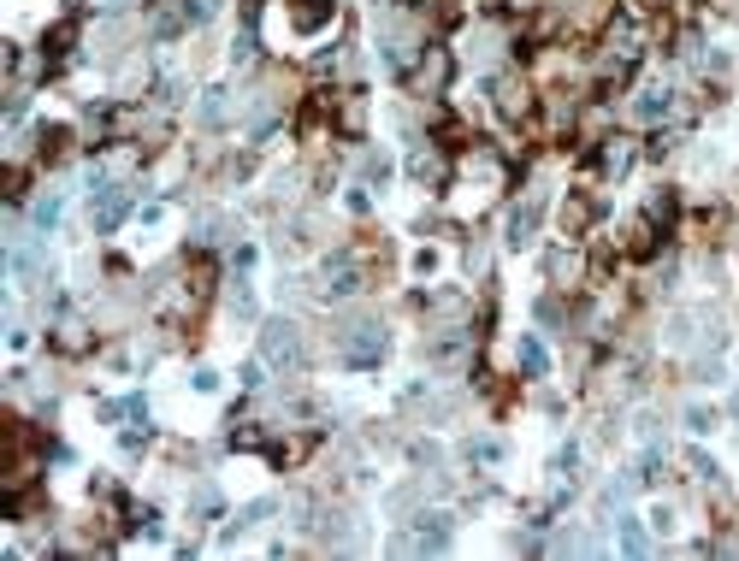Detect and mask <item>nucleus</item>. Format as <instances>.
I'll use <instances>...</instances> for the list:
<instances>
[{"instance_id":"obj_27","label":"nucleus","mask_w":739,"mask_h":561,"mask_svg":"<svg viewBox=\"0 0 739 561\" xmlns=\"http://www.w3.org/2000/svg\"><path fill=\"white\" fill-rule=\"evenodd\" d=\"M60 207H66L60 195H42V201H36V225H42V231H48V225H60Z\"/></svg>"},{"instance_id":"obj_32","label":"nucleus","mask_w":739,"mask_h":561,"mask_svg":"<svg viewBox=\"0 0 739 561\" xmlns=\"http://www.w3.org/2000/svg\"><path fill=\"white\" fill-rule=\"evenodd\" d=\"M538 319H544V325H562V302H556V296H544V302H538Z\"/></svg>"},{"instance_id":"obj_30","label":"nucleus","mask_w":739,"mask_h":561,"mask_svg":"<svg viewBox=\"0 0 739 561\" xmlns=\"http://www.w3.org/2000/svg\"><path fill=\"white\" fill-rule=\"evenodd\" d=\"M686 426H692V432H710V426H716V414H710V408H686Z\"/></svg>"},{"instance_id":"obj_28","label":"nucleus","mask_w":739,"mask_h":561,"mask_svg":"<svg viewBox=\"0 0 739 561\" xmlns=\"http://www.w3.org/2000/svg\"><path fill=\"white\" fill-rule=\"evenodd\" d=\"M190 508H196V514H219V491H213V485H202V491L190 497Z\"/></svg>"},{"instance_id":"obj_4","label":"nucleus","mask_w":739,"mask_h":561,"mask_svg":"<svg viewBox=\"0 0 739 561\" xmlns=\"http://www.w3.org/2000/svg\"><path fill=\"white\" fill-rule=\"evenodd\" d=\"M450 526H456L450 514H420L414 532H403L391 550H397V556H438V550H450Z\"/></svg>"},{"instance_id":"obj_10","label":"nucleus","mask_w":739,"mask_h":561,"mask_svg":"<svg viewBox=\"0 0 739 561\" xmlns=\"http://www.w3.org/2000/svg\"><path fill=\"white\" fill-rule=\"evenodd\" d=\"M538 219H544V195H538V189H527V195L515 201V213H509V243H515V249H527V243H533Z\"/></svg>"},{"instance_id":"obj_3","label":"nucleus","mask_w":739,"mask_h":561,"mask_svg":"<svg viewBox=\"0 0 739 561\" xmlns=\"http://www.w3.org/2000/svg\"><path fill=\"white\" fill-rule=\"evenodd\" d=\"M491 101H497V113H503V119H509V125H527V119H533V83H527V77H521V71H497V77H491Z\"/></svg>"},{"instance_id":"obj_22","label":"nucleus","mask_w":739,"mask_h":561,"mask_svg":"<svg viewBox=\"0 0 739 561\" xmlns=\"http://www.w3.org/2000/svg\"><path fill=\"white\" fill-rule=\"evenodd\" d=\"M36 142H42V160H66L71 154V130L66 125H42L36 130Z\"/></svg>"},{"instance_id":"obj_5","label":"nucleus","mask_w":739,"mask_h":561,"mask_svg":"<svg viewBox=\"0 0 739 561\" xmlns=\"http://www.w3.org/2000/svg\"><path fill=\"white\" fill-rule=\"evenodd\" d=\"M261 361H272V367H296L302 361V331L290 319H267L261 325Z\"/></svg>"},{"instance_id":"obj_34","label":"nucleus","mask_w":739,"mask_h":561,"mask_svg":"<svg viewBox=\"0 0 739 561\" xmlns=\"http://www.w3.org/2000/svg\"><path fill=\"white\" fill-rule=\"evenodd\" d=\"M107 6H113V12H125V6H131V0H107Z\"/></svg>"},{"instance_id":"obj_11","label":"nucleus","mask_w":739,"mask_h":561,"mask_svg":"<svg viewBox=\"0 0 739 561\" xmlns=\"http://www.w3.org/2000/svg\"><path fill=\"white\" fill-rule=\"evenodd\" d=\"M669 113H674V89H669V83H645V89L633 95V119H639V125H663Z\"/></svg>"},{"instance_id":"obj_9","label":"nucleus","mask_w":739,"mask_h":561,"mask_svg":"<svg viewBox=\"0 0 739 561\" xmlns=\"http://www.w3.org/2000/svg\"><path fill=\"white\" fill-rule=\"evenodd\" d=\"M544 278H550V290H580V278H586V260H580V249H550L544 254Z\"/></svg>"},{"instance_id":"obj_17","label":"nucleus","mask_w":739,"mask_h":561,"mask_svg":"<svg viewBox=\"0 0 739 561\" xmlns=\"http://www.w3.org/2000/svg\"><path fill=\"white\" fill-rule=\"evenodd\" d=\"M592 219H598V201H592V195H568V201H562V231H568V237H586Z\"/></svg>"},{"instance_id":"obj_2","label":"nucleus","mask_w":739,"mask_h":561,"mask_svg":"<svg viewBox=\"0 0 739 561\" xmlns=\"http://www.w3.org/2000/svg\"><path fill=\"white\" fill-rule=\"evenodd\" d=\"M450 71H456V54L450 48H438V42H426V54H420V65L408 71L403 83L420 95V101H438L444 89H450Z\"/></svg>"},{"instance_id":"obj_35","label":"nucleus","mask_w":739,"mask_h":561,"mask_svg":"<svg viewBox=\"0 0 739 561\" xmlns=\"http://www.w3.org/2000/svg\"><path fill=\"white\" fill-rule=\"evenodd\" d=\"M66 6H89V0H66Z\"/></svg>"},{"instance_id":"obj_21","label":"nucleus","mask_w":739,"mask_h":561,"mask_svg":"<svg viewBox=\"0 0 739 561\" xmlns=\"http://www.w3.org/2000/svg\"><path fill=\"white\" fill-rule=\"evenodd\" d=\"M515 361H521V373H527V378H544V373H550V355H544V343H538V337H521Z\"/></svg>"},{"instance_id":"obj_25","label":"nucleus","mask_w":739,"mask_h":561,"mask_svg":"<svg viewBox=\"0 0 739 561\" xmlns=\"http://www.w3.org/2000/svg\"><path fill=\"white\" fill-rule=\"evenodd\" d=\"M255 54H261L255 24H243V30H237V42H231V60H237V65H255Z\"/></svg>"},{"instance_id":"obj_7","label":"nucleus","mask_w":739,"mask_h":561,"mask_svg":"<svg viewBox=\"0 0 739 561\" xmlns=\"http://www.w3.org/2000/svg\"><path fill=\"white\" fill-rule=\"evenodd\" d=\"M355 290H361V254H326L320 296H355Z\"/></svg>"},{"instance_id":"obj_6","label":"nucleus","mask_w":739,"mask_h":561,"mask_svg":"<svg viewBox=\"0 0 739 561\" xmlns=\"http://www.w3.org/2000/svg\"><path fill=\"white\" fill-rule=\"evenodd\" d=\"M125 213H131V195L113 184V178H101V172H95V201H89V225H95V231H113V225H119Z\"/></svg>"},{"instance_id":"obj_33","label":"nucleus","mask_w":739,"mask_h":561,"mask_svg":"<svg viewBox=\"0 0 739 561\" xmlns=\"http://www.w3.org/2000/svg\"><path fill=\"white\" fill-rule=\"evenodd\" d=\"M142 443H148V426H142V420H136L131 432H125V449H142Z\"/></svg>"},{"instance_id":"obj_23","label":"nucleus","mask_w":739,"mask_h":561,"mask_svg":"<svg viewBox=\"0 0 739 561\" xmlns=\"http://www.w3.org/2000/svg\"><path fill=\"white\" fill-rule=\"evenodd\" d=\"M674 213H680V207H674V195H669V189H651V201H645V219L669 231V225H674Z\"/></svg>"},{"instance_id":"obj_20","label":"nucleus","mask_w":739,"mask_h":561,"mask_svg":"<svg viewBox=\"0 0 739 561\" xmlns=\"http://www.w3.org/2000/svg\"><path fill=\"white\" fill-rule=\"evenodd\" d=\"M332 119H337V130L361 136V130H367V101H361V95H337V101H332Z\"/></svg>"},{"instance_id":"obj_13","label":"nucleus","mask_w":739,"mask_h":561,"mask_svg":"<svg viewBox=\"0 0 739 561\" xmlns=\"http://www.w3.org/2000/svg\"><path fill=\"white\" fill-rule=\"evenodd\" d=\"M71 48H77V24H54L48 36H42V71H54V65H66L71 60Z\"/></svg>"},{"instance_id":"obj_15","label":"nucleus","mask_w":739,"mask_h":561,"mask_svg":"<svg viewBox=\"0 0 739 561\" xmlns=\"http://www.w3.org/2000/svg\"><path fill=\"white\" fill-rule=\"evenodd\" d=\"M408 178H414V184H444L450 166H444L438 148H414V154H408Z\"/></svg>"},{"instance_id":"obj_19","label":"nucleus","mask_w":739,"mask_h":561,"mask_svg":"<svg viewBox=\"0 0 739 561\" xmlns=\"http://www.w3.org/2000/svg\"><path fill=\"white\" fill-rule=\"evenodd\" d=\"M196 119H202L207 130H225L231 125V95H225V89H207L202 101H196Z\"/></svg>"},{"instance_id":"obj_29","label":"nucleus","mask_w":739,"mask_h":561,"mask_svg":"<svg viewBox=\"0 0 739 561\" xmlns=\"http://www.w3.org/2000/svg\"><path fill=\"white\" fill-rule=\"evenodd\" d=\"M645 154H651V160H669V154H674V136H669V130H657V136H651V148H645Z\"/></svg>"},{"instance_id":"obj_1","label":"nucleus","mask_w":739,"mask_h":561,"mask_svg":"<svg viewBox=\"0 0 739 561\" xmlns=\"http://www.w3.org/2000/svg\"><path fill=\"white\" fill-rule=\"evenodd\" d=\"M337 355H343V367H379V355H385V325H379L373 313L343 319V325H337Z\"/></svg>"},{"instance_id":"obj_26","label":"nucleus","mask_w":739,"mask_h":561,"mask_svg":"<svg viewBox=\"0 0 739 561\" xmlns=\"http://www.w3.org/2000/svg\"><path fill=\"white\" fill-rule=\"evenodd\" d=\"M361 178H367V184H385V178H391V160H385V154H361Z\"/></svg>"},{"instance_id":"obj_8","label":"nucleus","mask_w":739,"mask_h":561,"mask_svg":"<svg viewBox=\"0 0 739 561\" xmlns=\"http://www.w3.org/2000/svg\"><path fill=\"white\" fill-rule=\"evenodd\" d=\"M503 54H509V36H503L497 24H473L468 30V60L479 65V71H485V65L503 71Z\"/></svg>"},{"instance_id":"obj_16","label":"nucleus","mask_w":739,"mask_h":561,"mask_svg":"<svg viewBox=\"0 0 739 561\" xmlns=\"http://www.w3.org/2000/svg\"><path fill=\"white\" fill-rule=\"evenodd\" d=\"M663 249V225H651L645 213L627 225V254H639V260H651V254Z\"/></svg>"},{"instance_id":"obj_31","label":"nucleus","mask_w":739,"mask_h":561,"mask_svg":"<svg viewBox=\"0 0 739 561\" xmlns=\"http://www.w3.org/2000/svg\"><path fill=\"white\" fill-rule=\"evenodd\" d=\"M686 467H692V473H698V479H716V461H710V455H698V449H692V455H686Z\"/></svg>"},{"instance_id":"obj_18","label":"nucleus","mask_w":739,"mask_h":561,"mask_svg":"<svg viewBox=\"0 0 739 561\" xmlns=\"http://www.w3.org/2000/svg\"><path fill=\"white\" fill-rule=\"evenodd\" d=\"M89 343H95V331H89L83 319H60V325H54V349H60V355H83Z\"/></svg>"},{"instance_id":"obj_14","label":"nucleus","mask_w":739,"mask_h":561,"mask_svg":"<svg viewBox=\"0 0 739 561\" xmlns=\"http://www.w3.org/2000/svg\"><path fill=\"white\" fill-rule=\"evenodd\" d=\"M332 0H290V24L302 30V36H314V30H326L332 24Z\"/></svg>"},{"instance_id":"obj_24","label":"nucleus","mask_w":739,"mask_h":561,"mask_svg":"<svg viewBox=\"0 0 739 561\" xmlns=\"http://www.w3.org/2000/svg\"><path fill=\"white\" fill-rule=\"evenodd\" d=\"M621 556H651V538L639 520H621Z\"/></svg>"},{"instance_id":"obj_12","label":"nucleus","mask_w":739,"mask_h":561,"mask_svg":"<svg viewBox=\"0 0 739 561\" xmlns=\"http://www.w3.org/2000/svg\"><path fill=\"white\" fill-rule=\"evenodd\" d=\"M592 160H598V172H604V178H621V172L639 160V142H633V136H604Z\"/></svg>"}]
</instances>
